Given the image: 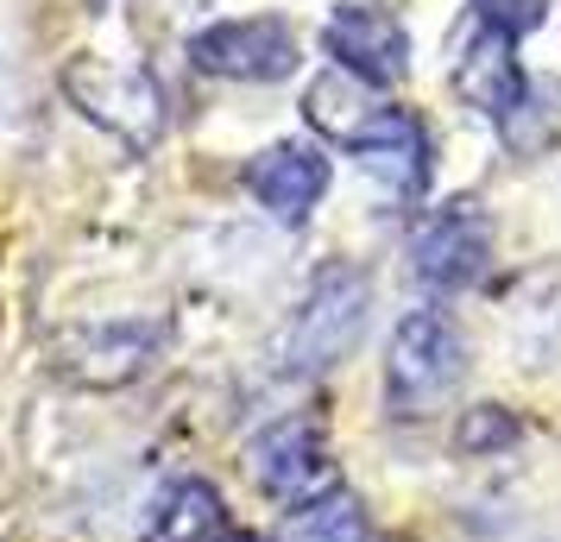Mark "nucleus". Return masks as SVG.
Masks as SVG:
<instances>
[{"label": "nucleus", "mask_w": 561, "mask_h": 542, "mask_svg": "<svg viewBox=\"0 0 561 542\" xmlns=\"http://www.w3.org/2000/svg\"><path fill=\"white\" fill-rule=\"evenodd\" d=\"M366 315H373V278L359 265H341V258L322 265L278 341V366L290 379L341 366L359 347V335H366Z\"/></svg>", "instance_id": "1"}, {"label": "nucleus", "mask_w": 561, "mask_h": 542, "mask_svg": "<svg viewBox=\"0 0 561 542\" xmlns=\"http://www.w3.org/2000/svg\"><path fill=\"white\" fill-rule=\"evenodd\" d=\"M460 372H467V347L455 322L442 310H410L385 347V411L398 423H423L455 397Z\"/></svg>", "instance_id": "2"}, {"label": "nucleus", "mask_w": 561, "mask_h": 542, "mask_svg": "<svg viewBox=\"0 0 561 542\" xmlns=\"http://www.w3.org/2000/svg\"><path fill=\"white\" fill-rule=\"evenodd\" d=\"M247 466H253V486L284 511H309L334 492H347L316 416H284L272 429H259L253 448H247Z\"/></svg>", "instance_id": "3"}, {"label": "nucleus", "mask_w": 561, "mask_h": 542, "mask_svg": "<svg viewBox=\"0 0 561 542\" xmlns=\"http://www.w3.org/2000/svg\"><path fill=\"white\" fill-rule=\"evenodd\" d=\"M485 265H492V215L480 203L435 208L430 221L410 233V272L435 297L473 290L485 278Z\"/></svg>", "instance_id": "4"}, {"label": "nucleus", "mask_w": 561, "mask_h": 542, "mask_svg": "<svg viewBox=\"0 0 561 542\" xmlns=\"http://www.w3.org/2000/svg\"><path fill=\"white\" fill-rule=\"evenodd\" d=\"M190 64L203 77H228V82H278L297 70V32L272 13L221 20V26L190 38Z\"/></svg>", "instance_id": "5"}, {"label": "nucleus", "mask_w": 561, "mask_h": 542, "mask_svg": "<svg viewBox=\"0 0 561 542\" xmlns=\"http://www.w3.org/2000/svg\"><path fill=\"white\" fill-rule=\"evenodd\" d=\"M448 82H455V95L473 107V114L499 120V127H505L511 114L524 107V95H530V77H524V64H517V38L499 32V26H485V20L467 26L455 64H448Z\"/></svg>", "instance_id": "6"}, {"label": "nucleus", "mask_w": 561, "mask_h": 542, "mask_svg": "<svg viewBox=\"0 0 561 542\" xmlns=\"http://www.w3.org/2000/svg\"><path fill=\"white\" fill-rule=\"evenodd\" d=\"M322 51L334 57V70L359 77L366 89H391L410 70V32L398 26V13L385 7H334L322 26Z\"/></svg>", "instance_id": "7"}, {"label": "nucleus", "mask_w": 561, "mask_h": 542, "mask_svg": "<svg viewBox=\"0 0 561 542\" xmlns=\"http://www.w3.org/2000/svg\"><path fill=\"white\" fill-rule=\"evenodd\" d=\"M347 152H354L359 171L379 183L385 196H398V203H416L423 183H430V132H423V120L404 114V107H379V114L347 139Z\"/></svg>", "instance_id": "8"}, {"label": "nucleus", "mask_w": 561, "mask_h": 542, "mask_svg": "<svg viewBox=\"0 0 561 542\" xmlns=\"http://www.w3.org/2000/svg\"><path fill=\"white\" fill-rule=\"evenodd\" d=\"M329 158L322 146H304V139H284V146H265V152L247 164V189L259 196V208H272L278 221H304L309 208L329 196Z\"/></svg>", "instance_id": "9"}, {"label": "nucleus", "mask_w": 561, "mask_h": 542, "mask_svg": "<svg viewBox=\"0 0 561 542\" xmlns=\"http://www.w3.org/2000/svg\"><path fill=\"white\" fill-rule=\"evenodd\" d=\"M228 537V505H221V492L196 480V473H183L171 486L152 498V511L139 523V542H221Z\"/></svg>", "instance_id": "10"}, {"label": "nucleus", "mask_w": 561, "mask_h": 542, "mask_svg": "<svg viewBox=\"0 0 561 542\" xmlns=\"http://www.w3.org/2000/svg\"><path fill=\"white\" fill-rule=\"evenodd\" d=\"M70 354H82V360H70L77 379H89V385H127L133 372H146V360L158 354V328L152 322H107V328L77 335Z\"/></svg>", "instance_id": "11"}, {"label": "nucleus", "mask_w": 561, "mask_h": 542, "mask_svg": "<svg viewBox=\"0 0 561 542\" xmlns=\"http://www.w3.org/2000/svg\"><path fill=\"white\" fill-rule=\"evenodd\" d=\"M284 542H373V523H366L354 492H334V498L309 505V511H290Z\"/></svg>", "instance_id": "12"}, {"label": "nucleus", "mask_w": 561, "mask_h": 542, "mask_svg": "<svg viewBox=\"0 0 561 542\" xmlns=\"http://www.w3.org/2000/svg\"><path fill=\"white\" fill-rule=\"evenodd\" d=\"M354 82H359V77H347V70H329L322 82H309V120H316L322 132H334L341 146H347V139H354V132L366 127L373 114H379V107L366 102Z\"/></svg>", "instance_id": "13"}, {"label": "nucleus", "mask_w": 561, "mask_h": 542, "mask_svg": "<svg viewBox=\"0 0 561 542\" xmlns=\"http://www.w3.org/2000/svg\"><path fill=\"white\" fill-rule=\"evenodd\" d=\"M517 436H524V423H517L505 404H473V411H460V423H455L460 454H505Z\"/></svg>", "instance_id": "14"}, {"label": "nucleus", "mask_w": 561, "mask_h": 542, "mask_svg": "<svg viewBox=\"0 0 561 542\" xmlns=\"http://www.w3.org/2000/svg\"><path fill=\"white\" fill-rule=\"evenodd\" d=\"M473 20L511 32V38H524V32H536L549 20V0H473Z\"/></svg>", "instance_id": "15"}, {"label": "nucleus", "mask_w": 561, "mask_h": 542, "mask_svg": "<svg viewBox=\"0 0 561 542\" xmlns=\"http://www.w3.org/2000/svg\"><path fill=\"white\" fill-rule=\"evenodd\" d=\"M221 542H259V537H221Z\"/></svg>", "instance_id": "16"}]
</instances>
